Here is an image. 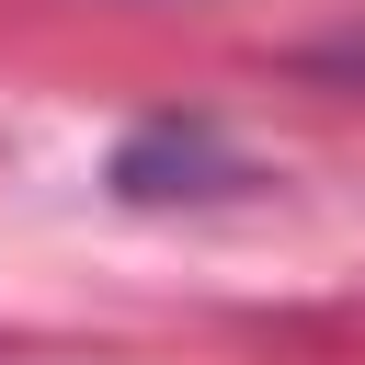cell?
<instances>
[{"mask_svg": "<svg viewBox=\"0 0 365 365\" xmlns=\"http://www.w3.org/2000/svg\"><path fill=\"white\" fill-rule=\"evenodd\" d=\"M217 182H240V160H228V137H217L205 114H148V125L114 148V194H137V205H160V194H217Z\"/></svg>", "mask_w": 365, "mask_h": 365, "instance_id": "obj_1", "label": "cell"}, {"mask_svg": "<svg viewBox=\"0 0 365 365\" xmlns=\"http://www.w3.org/2000/svg\"><path fill=\"white\" fill-rule=\"evenodd\" d=\"M308 68H331V80H365V23H354V34H331V46H308Z\"/></svg>", "mask_w": 365, "mask_h": 365, "instance_id": "obj_2", "label": "cell"}]
</instances>
